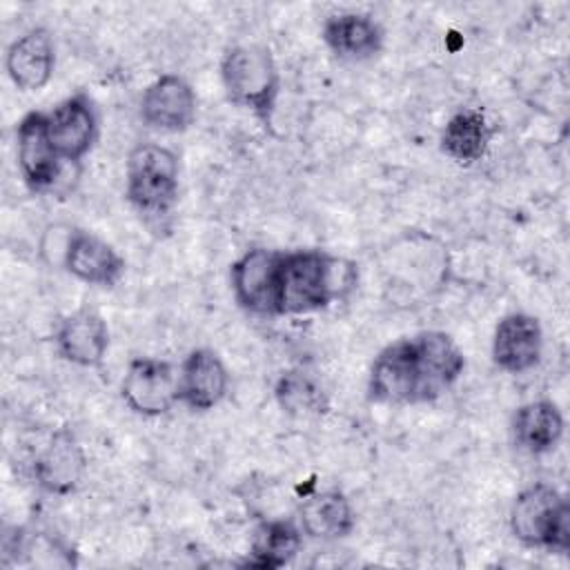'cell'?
I'll return each instance as SVG.
<instances>
[{
  "label": "cell",
  "instance_id": "obj_21",
  "mask_svg": "<svg viewBox=\"0 0 570 570\" xmlns=\"http://www.w3.org/2000/svg\"><path fill=\"white\" fill-rule=\"evenodd\" d=\"M492 136L494 127L490 125L488 116L476 107H463L445 120L439 136V147L456 165L470 167L485 158Z\"/></svg>",
  "mask_w": 570,
  "mask_h": 570
},
{
  "label": "cell",
  "instance_id": "obj_22",
  "mask_svg": "<svg viewBox=\"0 0 570 570\" xmlns=\"http://www.w3.org/2000/svg\"><path fill=\"white\" fill-rule=\"evenodd\" d=\"M303 543V530L289 519H267L252 537L249 563L258 568H281L289 563Z\"/></svg>",
  "mask_w": 570,
  "mask_h": 570
},
{
  "label": "cell",
  "instance_id": "obj_4",
  "mask_svg": "<svg viewBox=\"0 0 570 570\" xmlns=\"http://www.w3.org/2000/svg\"><path fill=\"white\" fill-rule=\"evenodd\" d=\"M510 530L528 548L566 554L570 550V503L554 485L532 483L512 501Z\"/></svg>",
  "mask_w": 570,
  "mask_h": 570
},
{
  "label": "cell",
  "instance_id": "obj_19",
  "mask_svg": "<svg viewBox=\"0 0 570 570\" xmlns=\"http://www.w3.org/2000/svg\"><path fill=\"white\" fill-rule=\"evenodd\" d=\"M298 525L305 537L316 541H338L352 534L356 514L341 490H316L298 503Z\"/></svg>",
  "mask_w": 570,
  "mask_h": 570
},
{
  "label": "cell",
  "instance_id": "obj_9",
  "mask_svg": "<svg viewBox=\"0 0 570 570\" xmlns=\"http://www.w3.org/2000/svg\"><path fill=\"white\" fill-rule=\"evenodd\" d=\"M87 474V454L71 428H58L33 461L36 485L53 497L71 494Z\"/></svg>",
  "mask_w": 570,
  "mask_h": 570
},
{
  "label": "cell",
  "instance_id": "obj_20",
  "mask_svg": "<svg viewBox=\"0 0 570 570\" xmlns=\"http://www.w3.org/2000/svg\"><path fill=\"white\" fill-rule=\"evenodd\" d=\"M563 412L550 399H537L519 405L510 421L512 443L532 456L552 452L563 436Z\"/></svg>",
  "mask_w": 570,
  "mask_h": 570
},
{
  "label": "cell",
  "instance_id": "obj_10",
  "mask_svg": "<svg viewBox=\"0 0 570 570\" xmlns=\"http://www.w3.org/2000/svg\"><path fill=\"white\" fill-rule=\"evenodd\" d=\"M47 134L58 156L76 165L98 138V111L87 94H73L47 111Z\"/></svg>",
  "mask_w": 570,
  "mask_h": 570
},
{
  "label": "cell",
  "instance_id": "obj_17",
  "mask_svg": "<svg viewBox=\"0 0 570 570\" xmlns=\"http://www.w3.org/2000/svg\"><path fill=\"white\" fill-rule=\"evenodd\" d=\"M321 40L338 60L365 62L383 51L385 31L370 13L338 11L325 18Z\"/></svg>",
  "mask_w": 570,
  "mask_h": 570
},
{
  "label": "cell",
  "instance_id": "obj_5",
  "mask_svg": "<svg viewBox=\"0 0 570 570\" xmlns=\"http://www.w3.org/2000/svg\"><path fill=\"white\" fill-rule=\"evenodd\" d=\"M283 252L249 247L229 265L234 301L254 316H281Z\"/></svg>",
  "mask_w": 570,
  "mask_h": 570
},
{
  "label": "cell",
  "instance_id": "obj_7",
  "mask_svg": "<svg viewBox=\"0 0 570 570\" xmlns=\"http://www.w3.org/2000/svg\"><path fill=\"white\" fill-rule=\"evenodd\" d=\"M120 396L140 416H163L180 403L178 367L165 358L136 356L120 379Z\"/></svg>",
  "mask_w": 570,
  "mask_h": 570
},
{
  "label": "cell",
  "instance_id": "obj_11",
  "mask_svg": "<svg viewBox=\"0 0 570 570\" xmlns=\"http://www.w3.org/2000/svg\"><path fill=\"white\" fill-rule=\"evenodd\" d=\"M198 98L191 85L178 73H163L140 96V118L147 127L180 134L196 120Z\"/></svg>",
  "mask_w": 570,
  "mask_h": 570
},
{
  "label": "cell",
  "instance_id": "obj_3",
  "mask_svg": "<svg viewBox=\"0 0 570 570\" xmlns=\"http://www.w3.org/2000/svg\"><path fill=\"white\" fill-rule=\"evenodd\" d=\"M180 163L174 149L160 142H138L125 165V198L147 223L158 225L178 203Z\"/></svg>",
  "mask_w": 570,
  "mask_h": 570
},
{
  "label": "cell",
  "instance_id": "obj_12",
  "mask_svg": "<svg viewBox=\"0 0 570 570\" xmlns=\"http://www.w3.org/2000/svg\"><path fill=\"white\" fill-rule=\"evenodd\" d=\"M111 334L105 316L89 305L67 314L53 334L56 352L62 361L78 367H100L109 352Z\"/></svg>",
  "mask_w": 570,
  "mask_h": 570
},
{
  "label": "cell",
  "instance_id": "obj_1",
  "mask_svg": "<svg viewBox=\"0 0 570 570\" xmlns=\"http://www.w3.org/2000/svg\"><path fill=\"white\" fill-rule=\"evenodd\" d=\"M356 285V265L327 249L283 252L281 316L330 307Z\"/></svg>",
  "mask_w": 570,
  "mask_h": 570
},
{
  "label": "cell",
  "instance_id": "obj_8",
  "mask_svg": "<svg viewBox=\"0 0 570 570\" xmlns=\"http://www.w3.org/2000/svg\"><path fill=\"white\" fill-rule=\"evenodd\" d=\"M16 163L22 183L33 194H47L60 183L65 160L47 134V111H29L16 127Z\"/></svg>",
  "mask_w": 570,
  "mask_h": 570
},
{
  "label": "cell",
  "instance_id": "obj_18",
  "mask_svg": "<svg viewBox=\"0 0 570 570\" xmlns=\"http://www.w3.org/2000/svg\"><path fill=\"white\" fill-rule=\"evenodd\" d=\"M4 69L20 91H40L56 69V42L51 31L31 27L20 33L7 47Z\"/></svg>",
  "mask_w": 570,
  "mask_h": 570
},
{
  "label": "cell",
  "instance_id": "obj_13",
  "mask_svg": "<svg viewBox=\"0 0 570 570\" xmlns=\"http://www.w3.org/2000/svg\"><path fill=\"white\" fill-rule=\"evenodd\" d=\"M60 267L80 283L114 287L125 274V258L111 243L94 232L71 227Z\"/></svg>",
  "mask_w": 570,
  "mask_h": 570
},
{
  "label": "cell",
  "instance_id": "obj_2",
  "mask_svg": "<svg viewBox=\"0 0 570 570\" xmlns=\"http://www.w3.org/2000/svg\"><path fill=\"white\" fill-rule=\"evenodd\" d=\"M220 82L227 100L249 111L265 129L272 127L281 96V71L269 47L243 42L220 58Z\"/></svg>",
  "mask_w": 570,
  "mask_h": 570
},
{
  "label": "cell",
  "instance_id": "obj_15",
  "mask_svg": "<svg viewBox=\"0 0 570 570\" xmlns=\"http://www.w3.org/2000/svg\"><path fill=\"white\" fill-rule=\"evenodd\" d=\"M180 403L191 412H207L223 403L229 392V372L218 352L191 350L178 365Z\"/></svg>",
  "mask_w": 570,
  "mask_h": 570
},
{
  "label": "cell",
  "instance_id": "obj_23",
  "mask_svg": "<svg viewBox=\"0 0 570 570\" xmlns=\"http://www.w3.org/2000/svg\"><path fill=\"white\" fill-rule=\"evenodd\" d=\"M274 396L281 410L292 416H318L327 412V394L321 383L303 370L283 372L276 381Z\"/></svg>",
  "mask_w": 570,
  "mask_h": 570
},
{
  "label": "cell",
  "instance_id": "obj_6",
  "mask_svg": "<svg viewBox=\"0 0 570 570\" xmlns=\"http://www.w3.org/2000/svg\"><path fill=\"white\" fill-rule=\"evenodd\" d=\"M367 394L383 405L428 403L412 336L385 345L374 356L367 376Z\"/></svg>",
  "mask_w": 570,
  "mask_h": 570
},
{
  "label": "cell",
  "instance_id": "obj_16",
  "mask_svg": "<svg viewBox=\"0 0 570 570\" xmlns=\"http://www.w3.org/2000/svg\"><path fill=\"white\" fill-rule=\"evenodd\" d=\"M425 401H436L463 374L465 356L456 341L441 330H423L412 336Z\"/></svg>",
  "mask_w": 570,
  "mask_h": 570
},
{
  "label": "cell",
  "instance_id": "obj_14",
  "mask_svg": "<svg viewBox=\"0 0 570 570\" xmlns=\"http://www.w3.org/2000/svg\"><path fill=\"white\" fill-rule=\"evenodd\" d=\"M492 361L508 374H523L539 365L543 354V327L525 312L505 314L492 334Z\"/></svg>",
  "mask_w": 570,
  "mask_h": 570
}]
</instances>
